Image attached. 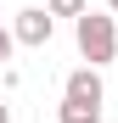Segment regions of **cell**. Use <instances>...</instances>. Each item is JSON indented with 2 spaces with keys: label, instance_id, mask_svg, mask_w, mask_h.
I'll return each instance as SVG.
<instances>
[{
  "label": "cell",
  "instance_id": "4",
  "mask_svg": "<svg viewBox=\"0 0 118 123\" xmlns=\"http://www.w3.org/2000/svg\"><path fill=\"white\" fill-rule=\"evenodd\" d=\"M45 11H51V17H84L90 6H84V0H51Z\"/></svg>",
  "mask_w": 118,
  "mask_h": 123
},
{
  "label": "cell",
  "instance_id": "3",
  "mask_svg": "<svg viewBox=\"0 0 118 123\" xmlns=\"http://www.w3.org/2000/svg\"><path fill=\"white\" fill-rule=\"evenodd\" d=\"M17 45H51V11L45 6H28V11H17V28H11Z\"/></svg>",
  "mask_w": 118,
  "mask_h": 123
},
{
  "label": "cell",
  "instance_id": "6",
  "mask_svg": "<svg viewBox=\"0 0 118 123\" xmlns=\"http://www.w3.org/2000/svg\"><path fill=\"white\" fill-rule=\"evenodd\" d=\"M0 123H11V112H6V106H0Z\"/></svg>",
  "mask_w": 118,
  "mask_h": 123
},
{
  "label": "cell",
  "instance_id": "7",
  "mask_svg": "<svg viewBox=\"0 0 118 123\" xmlns=\"http://www.w3.org/2000/svg\"><path fill=\"white\" fill-rule=\"evenodd\" d=\"M107 6H112V17H118V0H107Z\"/></svg>",
  "mask_w": 118,
  "mask_h": 123
},
{
  "label": "cell",
  "instance_id": "1",
  "mask_svg": "<svg viewBox=\"0 0 118 123\" xmlns=\"http://www.w3.org/2000/svg\"><path fill=\"white\" fill-rule=\"evenodd\" d=\"M73 39H79V56H84L90 67H101V62L118 56V28H112L107 11H84V17H73Z\"/></svg>",
  "mask_w": 118,
  "mask_h": 123
},
{
  "label": "cell",
  "instance_id": "5",
  "mask_svg": "<svg viewBox=\"0 0 118 123\" xmlns=\"http://www.w3.org/2000/svg\"><path fill=\"white\" fill-rule=\"evenodd\" d=\"M11 45H17V39H11V28H0V62H11Z\"/></svg>",
  "mask_w": 118,
  "mask_h": 123
},
{
  "label": "cell",
  "instance_id": "2",
  "mask_svg": "<svg viewBox=\"0 0 118 123\" xmlns=\"http://www.w3.org/2000/svg\"><path fill=\"white\" fill-rule=\"evenodd\" d=\"M101 101H107V90H101V73H96V67H79V73H68V95H62V106L101 112Z\"/></svg>",
  "mask_w": 118,
  "mask_h": 123
}]
</instances>
